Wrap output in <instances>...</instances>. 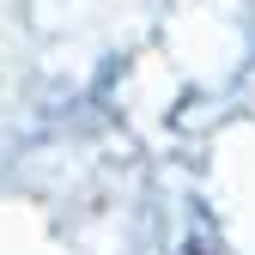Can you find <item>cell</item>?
Here are the masks:
<instances>
[{"mask_svg": "<svg viewBox=\"0 0 255 255\" xmlns=\"http://www.w3.org/2000/svg\"><path fill=\"white\" fill-rule=\"evenodd\" d=\"M188 255H201V249H188Z\"/></svg>", "mask_w": 255, "mask_h": 255, "instance_id": "obj_1", "label": "cell"}]
</instances>
